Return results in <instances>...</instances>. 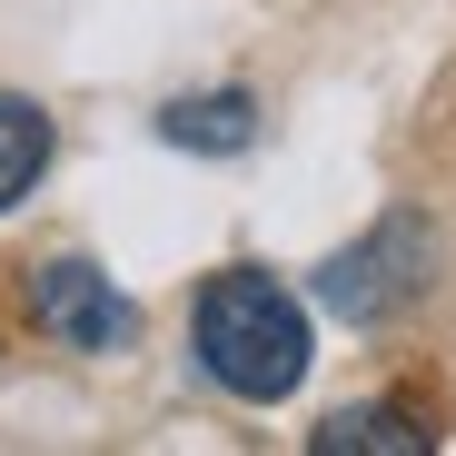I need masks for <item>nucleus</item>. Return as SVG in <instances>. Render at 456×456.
Masks as SVG:
<instances>
[{"label":"nucleus","mask_w":456,"mask_h":456,"mask_svg":"<svg viewBox=\"0 0 456 456\" xmlns=\"http://www.w3.org/2000/svg\"><path fill=\"white\" fill-rule=\"evenodd\" d=\"M189 338H199V367L248 407H278L308 377V308L268 268H218L189 308Z\"/></svg>","instance_id":"f257e3e1"},{"label":"nucleus","mask_w":456,"mask_h":456,"mask_svg":"<svg viewBox=\"0 0 456 456\" xmlns=\"http://www.w3.org/2000/svg\"><path fill=\"white\" fill-rule=\"evenodd\" d=\"M30 318H40L60 347H90V357L139 347V308H129L90 258H40V268H30Z\"/></svg>","instance_id":"7ed1b4c3"},{"label":"nucleus","mask_w":456,"mask_h":456,"mask_svg":"<svg viewBox=\"0 0 456 456\" xmlns=\"http://www.w3.org/2000/svg\"><path fill=\"white\" fill-rule=\"evenodd\" d=\"M159 139H179V149H208V159H228V149H248V139H258V110H248V90L169 100V110H159Z\"/></svg>","instance_id":"20e7f679"},{"label":"nucleus","mask_w":456,"mask_h":456,"mask_svg":"<svg viewBox=\"0 0 456 456\" xmlns=\"http://www.w3.org/2000/svg\"><path fill=\"white\" fill-rule=\"evenodd\" d=\"M40 169H50V110L20 100V90H0V208H20Z\"/></svg>","instance_id":"39448f33"},{"label":"nucleus","mask_w":456,"mask_h":456,"mask_svg":"<svg viewBox=\"0 0 456 456\" xmlns=\"http://www.w3.org/2000/svg\"><path fill=\"white\" fill-rule=\"evenodd\" d=\"M427 268H436V228L397 208V218H377V228H367L357 248H338V258L318 268V297H328L338 318L377 328V318H397L407 297L427 288Z\"/></svg>","instance_id":"f03ea898"},{"label":"nucleus","mask_w":456,"mask_h":456,"mask_svg":"<svg viewBox=\"0 0 456 456\" xmlns=\"http://www.w3.org/2000/svg\"><path fill=\"white\" fill-rule=\"evenodd\" d=\"M308 446H318V456H427L436 436H427V427H407L397 407H338Z\"/></svg>","instance_id":"423d86ee"}]
</instances>
